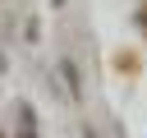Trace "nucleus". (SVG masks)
Wrapping results in <instances>:
<instances>
[{"mask_svg":"<svg viewBox=\"0 0 147 138\" xmlns=\"http://www.w3.org/2000/svg\"><path fill=\"white\" fill-rule=\"evenodd\" d=\"M18 138H37V129H32V110H28V106L18 110Z\"/></svg>","mask_w":147,"mask_h":138,"instance_id":"1","label":"nucleus"},{"mask_svg":"<svg viewBox=\"0 0 147 138\" xmlns=\"http://www.w3.org/2000/svg\"><path fill=\"white\" fill-rule=\"evenodd\" d=\"M60 69H64V83L74 87V97H78V64L74 60H60Z\"/></svg>","mask_w":147,"mask_h":138,"instance_id":"2","label":"nucleus"},{"mask_svg":"<svg viewBox=\"0 0 147 138\" xmlns=\"http://www.w3.org/2000/svg\"><path fill=\"white\" fill-rule=\"evenodd\" d=\"M138 28H142V32H147V5H142V9H138Z\"/></svg>","mask_w":147,"mask_h":138,"instance_id":"3","label":"nucleus"},{"mask_svg":"<svg viewBox=\"0 0 147 138\" xmlns=\"http://www.w3.org/2000/svg\"><path fill=\"white\" fill-rule=\"evenodd\" d=\"M83 138H96V133H92V129H83Z\"/></svg>","mask_w":147,"mask_h":138,"instance_id":"4","label":"nucleus"}]
</instances>
